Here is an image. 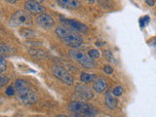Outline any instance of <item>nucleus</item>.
I'll return each instance as SVG.
<instances>
[{
  "instance_id": "nucleus-1",
  "label": "nucleus",
  "mask_w": 156,
  "mask_h": 117,
  "mask_svg": "<svg viewBox=\"0 0 156 117\" xmlns=\"http://www.w3.org/2000/svg\"><path fill=\"white\" fill-rule=\"evenodd\" d=\"M15 92L17 93L19 100L23 105H29L37 101V95L26 80L18 79L15 82Z\"/></svg>"
},
{
  "instance_id": "nucleus-2",
  "label": "nucleus",
  "mask_w": 156,
  "mask_h": 117,
  "mask_svg": "<svg viewBox=\"0 0 156 117\" xmlns=\"http://www.w3.org/2000/svg\"><path fill=\"white\" fill-rule=\"evenodd\" d=\"M56 33L58 37L60 38L63 43H66V45L70 46L72 48L79 47L83 43L82 36L79 35L77 32L70 30V29L65 28L62 27H58L56 28Z\"/></svg>"
},
{
  "instance_id": "nucleus-3",
  "label": "nucleus",
  "mask_w": 156,
  "mask_h": 117,
  "mask_svg": "<svg viewBox=\"0 0 156 117\" xmlns=\"http://www.w3.org/2000/svg\"><path fill=\"white\" fill-rule=\"evenodd\" d=\"M69 109L72 110L75 113H80L84 116L95 117L98 113V109L94 105L90 104H86L84 101H71L68 105Z\"/></svg>"
},
{
  "instance_id": "nucleus-4",
  "label": "nucleus",
  "mask_w": 156,
  "mask_h": 117,
  "mask_svg": "<svg viewBox=\"0 0 156 117\" xmlns=\"http://www.w3.org/2000/svg\"><path fill=\"white\" fill-rule=\"evenodd\" d=\"M69 55L72 58H74L78 63H80L83 67H85V68L95 67V62L91 60L85 53L78 50V49H72V50H70Z\"/></svg>"
},
{
  "instance_id": "nucleus-5",
  "label": "nucleus",
  "mask_w": 156,
  "mask_h": 117,
  "mask_svg": "<svg viewBox=\"0 0 156 117\" xmlns=\"http://www.w3.org/2000/svg\"><path fill=\"white\" fill-rule=\"evenodd\" d=\"M52 73L54 76L57 77L58 79H60L62 83H65L67 86H72L74 83V78L68 72L66 68L60 66H52Z\"/></svg>"
},
{
  "instance_id": "nucleus-6",
  "label": "nucleus",
  "mask_w": 156,
  "mask_h": 117,
  "mask_svg": "<svg viewBox=\"0 0 156 117\" xmlns=\"http://www.w3.org/2000/svg\"><path fill=\"white\" fill-rule=\"evenodd\" d=\"M10 26L15 27L18 26H22V24H30L31 23V18L30 16L23 11H17L16 13L13 14V16L10 20Z\"/></svg>"
},
{
  "instance_id": "nucleus-7",
  "label": "nucleus",
  "mask_w": 156,
  "mask_h": 117,
  "mask_svg": "<svg viewBox=\"0 0 156 117\" xmlns=\"http://www.w3.org/2000/svg\"><path fill=\"white\" fill-rule=\"evenodd\" d=\"M61 23H62V27L70 29L72 31H78V32H85L87 31V26L83 24L80 22H77L75 20H69V19H61Z\"/></svg>"
},
{
  "instance_id": "nucleus-8",
  "label": "nucleus",
  "mask_w": 156,
  "mask_h": 117,
  "mask_svg": "<svg viewBox=\"0 0 156 117\" xmlns=\"http://www.w3.org/2000/svg\"><path fill=\"white\" fill-rule=\"evenodd\" d=\"M37 23L43 28L50 29L55 26V21H54L52 16H50L49 14L44 13L39 15V17L37 18Z\"/></svg>"
},
{
  "instance_id": "nucleus-9",
  "label": "nucleus",
  "mask_w": 156,
  "mask_h": 117,
  "mask_svg": "<svg viewBox=\"0 0 156 117\" xmlns=\"http://www.w3.org/2000/svg\"><path fill=\"white\" fill-rule=\"evenodd\" d=\"M24 8L32 14H44L46 11L45 7L37 1H27L24 4Z\"/></svg>"
},
{
  "instance_id": "nucleus-10",
  "label": "nucleus",
  "mask_w": 156,
  "mask_h": 117,
  "mask_svg": "<svg viewBox=\"0 0 156 117\" xmlns=\"http://www.w3.org/2000/svg\"><path fill=\"white\" fill-rule=\"evenodd\" d=\"M75 92H76V94L79 96L81 99H83V100H91L92 98L94 97L93 92L89 89V88L84 86V85H78V86H76Z\"/></svg>"
},
{
  "instance_id": "nucleus-11",
  "label": "nucleus",
  "mask_w": 156,
  "mask_h": 117,
  "mask_svg": "<svg viewBox=\"0 0 156 117\" xmlns=\"http://www.w3.org/2000/svg\"><path fill=\"white\" fill-rule=\"evenodd\" d=\"M107 88V84L104 78H96V80L94 81V85H93V89L95 92L101 94L105 93Z\"/></svg>"
},
{
  "instance_id": "nucleus-12",
  "label": "nucleus",
  "mask_w": 156,
  "mask_h": 117,
  "mask_svg": "<svg viewBox=\"0 0 156 117\" xmlns=\"http://www.w3.org/2000/svg\"><path fill=\"white\" fill-rule=\"evenodd\" d=\"M105 105L108 107L109 109H115L117 105H118V101H117L116 98L112 95V93L110 92H106L105 93Z\"/></svg>"
},
{
  "instance_id": "nucleus-13",
  "label": "nucleus",
  "mask_w": 156,
  "mask_h": 117,
  "mask_svg": "<svg viewBox=\"0 0 156 117\" xmlns=\"http://www.w3.org/2000/svg\"><path fill=\"white\" fill-rule=\"evenodd\" d=\"M60 6L67 9H76L80 6L79 1H74V0H62V1H58Z\"/></svg>"
},
{
  "instance_id": "nucleus-14",
  "label": "nucleus",
  "mask_w": 156,
  "mask_h": 117,
  "mask_svg": "<svg viewBox=\"0 0 156 117\" xmlns=\"http://www.w3.org/2000/svg\"><path fill=\"white\" fill-rule=\"evenodd\" d=\"M96 75L93 74V73H87V72H82L80 75V79L82 82L84 83H90L92 81L96 80Z\"/></svg>"
},
{
  "instance_id": "nucleus-15",
  "label": "nucleus",
  "mask_w": 156,
  "mask_h": 117,
  "mask_svg": "<svg viewBox=\"0 0 156 117\" xmlns=\"http://www.w3.org/2000/svg\"><path fill=\"white\" fill-rule=\"evenodd\" d=\"M29 54H30L31 56H33L34 58H41L46 56V54L44 53L43 50H38V49H32V48L29 50Z\"/></svg>"
},
{
  "instance_id": "nucleus-16",
  "label": "nucleus",
  "mask_w": 156,
  "mask_h": 117,
  "mask_svg": "<svg viewBox=\"0 0 156 117\" xmlns=\"http://www.w3.org/2000/svg\"><path fill=\"white\" fill-rule=\"evenodd\" d=\"M20 34H21L22 37L30 38L34 35V31L31 30V29H29V28H22L21 30H20Z\"/></svg>"
},
{
  "instance_id": "nucleus-17",
  "label": "nucleus",
  "mask_w": 156,
  "mask_h": 117,
  "mask_svg": "<svg viewBox=\"0 0 156 117\" xmlns=\"http://www.w3.org/2000/svg\"><path fill=\"white\" fill-rule=\"evenodd\" d=\"M11 53V48L4 44H0V56H7Z\"/></svg>"
},
{
  "instance_id": "nucleus-18",
  "label": "nucleus",
  "mask_w": 156,
  "mask_h": 117,
  "mask_svg": "<svg viewBox=\"0 0 156 117\" xmlns=\"http://www.w3.org/2000/svg\"><path fill=\"white\" fill-rule=\"evenodd\" d=\"M100 56H101V54L99 51L97 50V49H92V50H90L89 53H88V57H89L93 61H94L95 58H100Z\"/></svg>"
},
{
  "instance_id": "nucleus-19",
  "label": "nucleus",
  "mask_w": 156,
  "mask_h": 117,
  "mask_svg": "<svg viewBox=\"0 0 156 117\" xmlns=\"http://www.w3.org/2000/svg\"><path fill=\"white\" fill-rule=\"evenodd\" d=\"M122 93H123V88H122L121 86H117L114 88L113 91H112V95H113L114 97H119L122 95Z\"/></svg>"
},
{
  "instance_id": "nucleus-20",
  "label": "nucleus",
  "mask_w": 156,
  "mask_h": 117,
  "mask_svg": "<svg viewBox=\"0 0 156 117\" xmlns=\"http://www.w3.org/2000/svg\"><path fill=\"white\" fill-rule=\"evenodd\" d=\"M104 57L106 58L107 61H109V62H113L114 60V57H113V55H112V53H111V51H109V50H105V52H104Z\"/></svg>"
},
{
  "instance_id": "nucleus-21",
  "label": "nucleus",
  "mask_w": 156,
  "mask_h": 117,
  "mask_svg": "<svg viewBox=\"0 0 156 117\" xmlns=\"http://www.w3.org/2000/svg\"><path fill=\"white\" fill-rule=\"evenodd\" d=\"M6 68H7V62L3 58H0V73L6 70Z\"/></svg>"
},
{
  "instance_id": "nucleus-22",
  "label": "nucleus",
  "mask_w": 156,
  "mask_h": 117,
  "mask_svg": "<svg viewBox=\"0 0 156 117\" xmlns=\"http://www.w3.org/2000/svg\"><path fill=\"white\" fill-rule=\"evenodd\" d=\"M8 82H9L8 77L4 75H0V87H3L4 85H6Z\"/></svg>"
},
{
  "instance_id": "nucleus-23",
  "label": "nucleus",
  "mask_w": 156,
  "mask_h": 117,
  "mask_svg": "<svg viewBox=\"0 0 156 117\" xmlns=\"http://www.w3.org/2000/svg\"><path fill=\"white\" fill-rule=\"evenodd\" d=\"M104 71L106 73V74H111V73L113 72V68H112L110 66H105L104 67Z\"/></svg>"
},
{
  "instance_id": "nucleus-24",
  "label": "nucleus",
  "mask_w": 156,
  "mask_h": 117,
  "mask_svg": "<svg viewBox=\"0 0 156 117\" xmlns=\"http://www.w3.org/2000/svg\"><path fill=\"white\" fill-rule=\"evenodd\" d=\"M15 89L13 87H8V89L6 90V94L8 95V96H14L15 95Z\"/></svg>"
},
{
  "instance_id": "nucleus-25",
  "label": "nucleus",
  "mask_w": 156,
  "mask_h": 117,
  "mask_svg": "<svg viewBox=\"0 0 156 117\" xmlns=\"http://www.w3.org/2000/svg\"><path fill=\"white\" fill-rule=\"evenodd\" d=\"M140 27H145V23H144V18H140Z\"/></svg>"
},
{
  "instance_id": "nucleus-26",
  "label": "nucleus",
  "mask_w": 156,
  "mask_h": 117,
  "mask_svg": "<svg viewBox=\"0 0 156 117\" xmlns=\"http://www.w3.org/2000/svg\"><path fill=\"white\" fill-rule=\"evenodd\" d=\"M144 18V23H145V26H146V24H147V23H149V17L148 16H144V17H143Z\"/></svg>"
},
{
  "instance_id": "nucleus-27",
  "label": "nucleus",
  "mask_w": 156,
  "mask_h": 117,
  "mask_svg": "<svg viewBox=\"0 0 156 117\" xmlns=\"http://www.w3.org/2000/svg\"><path fill=\"white\" fill-rule=\"evenodd\" d=\"M72 117H85V116H84V115H82V114H80V113H74Z\"/></svg>"
},
{
  "instance_id": "nucleus-28",
  "label": "nucleus",
  "mask_w": 156,
  "mask_h": 117,
  "mask_svg": "<svg viewBox=\"0 0 156 117\" xmlns=\"http://www.w3.org/2000/svg\"><path fill=\"white\" fill-rule=\"evenodd\" d=\"M155 3V1H146V4L149 5V6H153Z\"/></svg>"
},
{
  "instance_id": "nucleus-29",
  "label": "nucleus",
  "mask_w": 156,
  "mask_h": 117,
  "mask_svg": "<svg viewBox=\"0 0 156 117\" xmlns=\"http://www.w3.org/2000/svg\"><path fill=\"white\" fill-rule=\"evenodd\" d=\"M55 117H68V116H66V115H57Z\"/></svg>"
}]
</instances>
